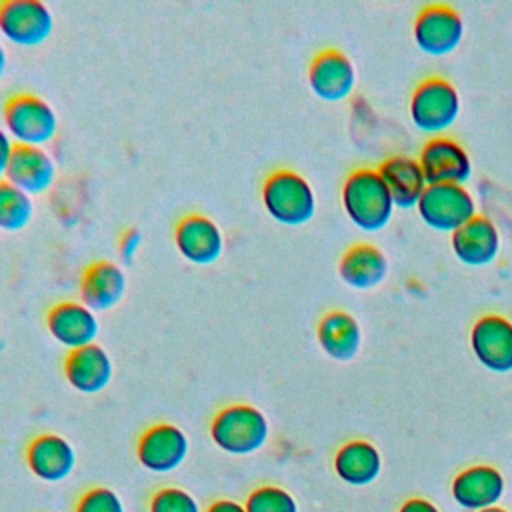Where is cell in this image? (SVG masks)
Here are the masks:
<instances>
[{
	"mask_svg": "<svg viewBox=\"0 0 512 512\" xmlns=\"http://www.w3.org/2000/svg\"><path fill=\"white\" fill-rule=\"evenodd\" d=\"M340 198L348 220L364 232L382 230L396 208L382 176L372 168L350 172L342 184Z\"/></svg>",
	"mask_w": 512,
	"mask_h": 512,
	"instance_id": "6da1fadb",
	"label": "cell"
},
{
	"mask_svg": "<svg viewBox=\"0 0 512 512\" xmlns=\"http://www.w3.org/2000/svg\"><path fill=\"white\" fill-rule=\"evenodd\" d=\"M260 198L268 216L284 226H302L316 214L314 188L290 168L272 170L262 182Z\"/></svg>",
	"mask_w": 512,
	"mask_h": 512,
	"instance_id": "7a4b0ae2",
	"label": "cell"
},
{
	"mask_svg": "<svg viewBox=\"0 0 512 512\" xmlns=\"http://www.w3.org/2000/svg\"><path fill=\"white\" fill-rule=\"evenodd\" d=\"M270 436L268 418L250 404H230L216 412L210 422V438L226 454L248 456L264 448Z\"/></svg>",
	"mask_w": 512,
	"mask_h": 512,
	"instance_id": "3957f363",
	"label": "cell"
},
{
	"mask_svg": "<svg viewBox=\"0 0 512 512\" xmlns=\"http://www.w3.org/2000/svg\"><path fill=\"white\" fill-rule=\"evenodd\" d=\"M4 126L16 144L40 146L50 142L58 132V116L54 108L32 92H16L2 106Z\"/></svg>",
	"mask_w": 512,
	"mask_h": 512,
	"instance_id": "277c9868",
	"label": "cell"
},
{
	"mask_svg": "<svg viewBox=\"0 0 512 512\" xmlns=\"http://www.w3.org/2000/svg\"><path fill=\"white\" fill-rule=\"evenodd\" d=\"M460 114L458 90L440 76L422 80L410 98V120L426 134L448 130Z\"/></svg>",
	"mask_w": 512,
	"mask_h": 512,
	"instance_id": "5b68a950",
	"label": "cell"
},
{
	"mask_svg": "<svg viewBox=\"0 0 512 512\" xmlns=\"http://www.w3.org/2000/svg\"><path fill=\"white\" fill-rule=\"evenodd\" d=\"M416 210L426 226L450 234L478 214L472 194L462 184L428 186L418 200Z\"/></svg>",
	"mask_w": 512,
	"mask_h": 512,
	"instance_id": "8992f818",
	"label": "cell"
},
{
	"mask_svg": "<svg viewBox=\"0 0 512 512\" xmlns=\"http://www.w3.org/2000/svg\"><path fill=\"white\" fill-rule=\"evenodd\" d=\"M54 28L50 8L40 0H0V32L8 42L24 48L48 40Z\"/></svg>",
	"mask_w": 512,
	"mask_h": 512,
	"instance_id": "52a82bcc",
	"label": "cell"
},
{
	"mask_svg": "<svg viewBox=\"0 0 512 512\" xmlns=\"http://www.w3.org/2000/svg\"><path fill=\"white\" fill-rule=\"evenodd\" d=\"M414 42L428 56L454 52L464 38V20L448 4H430L414 20Z\"/></svg>",
	"mask_w": 512,
	"mask_h": 512,
	"instance_id": "ba28073f",
	"label": "cell"
},
{
	"mask_svg": "<svg viewBox=\"0 0 512 512\" xmlns=\"http://www.w3.org/2000/svg\"><path fill=\"white\" fill-rule=\"evenodd\" d=\"M190 450L188 436L182 428L160 422L146 428L138 440V462L156 474H166L184 464Z\"/></svg>",
	"mask_w": 512,
	"mask_h": 512,
	"instance_id": "9c48e42d",
	"label": "cell"
},
{
	"mask_svg": "<svg viewBox=\"0 0 512 512\" xmlns=\"http://www.w3.org/2000/svg\"><path fill=\"white\" fill-rule=\"evenodd\" d=\"M470 348L490 372H512V320L500 314L480 316L470 330Z\"/></svg>",
	"mask_w": 512,
	"mask_h": 512,
	"instance_id": "30bf717a",
	"label": "cell"
},
{
	"mask_svg": "<svg viewBox=\"0 0 512 512\" xmlns=\"http://www.w3.org/2000/svg\"><path fill=\"white\" fill-rule=\"evenodd\" d=\"M418 164L428 186L462 184L472 176V162L462 144L452 138H430L418 156Z\"/></svg>",
	"mask_w": 512,
	"mask_h": 512,
	"instance_id": "8fae6325",
	"label": "cell"
},
{
	"mask_svg": "<svg viewBox=\"0 0 512 512\" xmlns=\"http://www.w3.org/2000/svg\"><path fill=\"white\" fill-rule=\"evenodd\" d=\"M174 244L180 256L192 264H214L224 252V236L220 226L198 212L182 216L174 226Z\"/></svg>",
	"mask_w": 512,
	"mask_h": 512,
	"instance_id": "7c38bea8",
	"label": "cell"
},
{
	"mask_svg": "<svg viewBox=\"0 0 512 512\" xmlns=\"http://www.w3.org/2000/svg\"><path fill=\"white\" fill-rule=\"evenodd\" d=\"M308 86L324 102L348 98L356 86L352 60L338 48L320 50L308 66Z\"/></svg>",
	"mask_w": 512,
	"mask_h": 512,
	"instance_id": "4fadbf2b",
	"label": "cell"
},
{
	"mask_svg": "<svg viewBox=\"0 0 512 512\" xmlns=\"http://www.w3.org/2000/svg\"><path fill=\"white\" fill-rule=\"evenodd\" d=\"M44 324L48 334L68 350L94 344L98 336L96 312L76 300L52 304L44 316Z\"/></svg>",
	"mask_w": 512,
	"mask_h": 512,
	"instance_id": "5bb4252c",
	"label": "cell"
},
{
	"mask_svg": "<svg viewBox=\"0 0 512 512\" xmlns=\"http://www.w3.org/2000/svg\"><path fill=\"white\" fill-rule=\"evenodd\" d=\"M126 292V274L112 260H96L88 264L78 282L80 302L92 312H106L114 308Z\"/></svg>",
	"mask_w": 512,
	"mask_h": 512,
	"instance_id": "9a60e30c",
	"label": "cell"
},
{
	"mask_svg": "<svg viewBox=\"0 0 512 512\" xmlns=\"http://www.w3.org/2000/svg\"><path fill=\"white\" fill-rule=\"evenodd\" d=\"M114 374L110 354L100 344H88L68 350L64 358V376L68 384L82 394L102 392Z\"/></svg>",
	"mask_w": 512,
	"mask_h": 512,
	"instance_id": "2e32d148",
	"label": "cell"
},
{
	"mask_svg": "<svg viewBox=\"0 0 512 512\" xmlns=\"http://www.w3.org/2000/svg\"><path fill=\"white\" fill-rule=\"evenodd\" d=\"M26 462L30 472L42 482H62L76 468V452L66 438L46 432L28 444Z\"/></svg>",
	"mask_w": 512,
	"mask_h": 512,
	"instance_id": "e0dca14e",
	"label": "cell"
},
{
	"mask_svg": "<svg viewBox=\"0 0 512 512\" xmlns=\"http://www.w3.org/2000/svg\"><path fill=\"white\" fill-rule=\"evenodd\" d=\"M4 178L28 196L42 194L56 180V164L40 146L14 144Z\"/></svg>",
	"mask_w": 512,
	"mask_h": 512,
	"instance_id": "ac0fdd59",
	"label": "cell"
},
{
	"mask_svg": "<svg viewBox=\"0 0 512 512\" xmlns=\"http://www.w3.org/2000/svg\"><path fill=\"white\" fill-rule=\"evenodd\" d=\"M450 246L462 264L486 266L494 262L500 252V234L490 218L476 214L470 222L452 232Z\"/></svg>",
	"mask_w": 512,
	"mask_h": 512,
	"instance_id": "d6986e66",
	"label": "cell"
},
{
	"mask_svg": "<svg viewBox=\"0 0 512 512\" xmlns=\"http://www.w3.org/2000/svg\"><path fill=\"white\" fill-rule=\"evenodd\" d=\"M504 492L502 474L486 464H478L460 472L452 482L454 500L466 510H484L496 506Z\"/></svg>",
	"mask_w": 512,
	"mask_h": 512,
	"instance_id": "ffe728a7",
	"label": "cell"
},
{
	"mask_svg": "<svg viewBox=\"0 0 512 512\" xmlns=\"http://www.w3.org/2000/svg\"><path fill=\"white\" fill-rule=\"evenodd\" d=\"M316 340L328 358L348 362L360 350L362 330L352 314L344 310H330L318 320Z\"/></svg>",
	"mask_w": 512,
	"mask_h": 512,
	"instance_id": "44dd1931",
	"label": "cell"
},
{
	"mask_svg": "<svg viewBox=\"0 0 512 512\" xmlns=\"http://www.w3.org/2000/svg\"><path fill=\"white\" fill-rule=\"evenodd\" d=\"M338 276L354 290H372L388 276V260L374 244H354L340 256Z\"/></svg>",
	"mask_w": 512,
	"mask_h": 512,
	"instance_id": "7402d4cb",
	"label": "cell"
},
{
	"mask_svg": "<svg viewBox=\"0 0 512 512\" xmlns=\"http://www.w3.org/2000/svg\"><path fill=\"white\" fill-rule=\"evenodd\" d=\"M378 174L382 176L394 206L402 210L416 208L418 200L428 188L422 168L412 156H390L380 164Z\"/></svg>",
	"mask_w": 512,
	"mask_h": 512,
	"instance_id": "603a6c76",
	"label": "cell"
},
{
	"mask_svg": "<svg viewBox=\"0 0 512 512\" xmlns=\"http://www.w3.org/2000/svg\"><path fill=\"white\" fill-rule=\"evenodd\" d=\"M334 470L346 484L366 486L378 478L382 470V458L374 444L352 440L338 448L334 456Z\"/></svg>",
	"mask_w": 512,
	"mask_h": 512,
	"instance_id": "cb8c5ba5",
	"label": "cell"
},
{
	"mask_svg": "<svg viewBox=\"0 0 512 512\" xmlns=\"http://www.w3.org/2000/svg\"><path fill=\"white\" fill-rule=\"evenodd\" d=\"M32 212V198L6 178H0V228L8 232L22 230L30 224Z\"/></svg>",
	"mask_w": 512,
	"mask_h": 512,
	"instance_id": "d4e9b609",
	"label": "cell"
},
{
	"mask_svg": "<svg viewBox=\"0 0 512 512\" xmlns=\"http://www.w3.org/2000/svg\"><path fill=\"white\" fill-rule=\"evenodd\" d=\"M246 512H298L294 496L280 486H260L244 502Z\"/></svg>",
	"mask_w": 512,
	"mask_h": 512,
	"instance_id": "484cf974",
	"label": "cell"
},
{
	"mask_svg": "<svg viewBox=\"0 0 512 512\" xmlns=\"http://www.w3.org/2000/svg\"><path fill=\"white\" fill-rule=\"evenodd\" d=\"M150 512H202L198 500L182 488H162L150 500Z\"/></svg>",
	"mask_w": 512,
	"mask_h": 512,
	"instance_id": "4316f807",
	"label": "cell"
},
{
	"mask_svg": "<svg viewBox=\"0 0 512 512\" xmlns=\"http://www.w3.org/2000/svg\"><path fill=\"white\" fill-rule=\"evenodd\" d=\"M76 512H126V508L114 490L92 488L80 498Z\"/></svg>",
	"mask_w": 512,
	"mask_h": 512,
	"instance_id": "83f0119b",
	"label": "cell"
},
{
	"mask_svg": "<svg viewBox=\"0 0 512 512\" xmlns=\"http://www.w3.org/2000/svg\"><path fill=\"white\" fill-rule=\"evenodd\" d=\"M140 244H142V234H140L136 228H126V230L120 234L116 248H118V254L122 256V260L130 264V262L134 260V256H136Z\"/></svg>",
	"mask_w": 512,
	"mask_h": 512,
	"instance_id": "f1b7e54d",
	"label": "cell"
},
{
	"mask_svg": "<svg viewBox=\"0 0 512 512\" xmlns=\"http://www.w3.org/2000/svg\"><path fill=\"white\" fill-rule=\"evenodd\" d=\"M14 150V142L4 128H0V178L6 176V168Z\"/></svg>",
	"mask_w": 512,
	"mask_h": 512,
	"instance_id": "f546056e",
	"label": "cell"
},
{
	"mask_svg": "<svg viewBox=\"0 0 512 512\" xmlns=\"http://www.w3.org/2000/svg\"><path fill=\"white\" fill-rule=\"evenodd\" d=\"M400 512H440L432 502L422 500V498H412L402 504Z\"/></svg>",
	"mask_w": 512,
	"mask_h": 512,
	"instance_id": "4dcf8cb0",
	"label": "cell"
},
{
	"mask_svg": "<svg viewBox=\"0 0 512 512\" xmlns=\"http://www.w3.org/2000/svg\"><path fill=\"white\" fill-rule=\"evenodd\" d=\"M206 512H246L244 504L236 502V500H216L210 504V508Z\"/></svg>",
	"mask_w": 512,
	"mask_h": 512,
	"instance_id": "1f68e13d",
	"label": "cell"
},
{
	"mask_svg": "<svg viewBox=\"0 0 512 512\" xmlns=\"http://www.w3.org/2000/svg\"><path fill=\"white\" fill-rule=\"evenodd\" d=\"M6 64H8V58H6V50H4V46L0 44V78H2L4 70H6Z\"/></svg>",
	"mask_w": 512,
	"mask_h": 512,
	"instance_id": "d6a6232c",
	"label": "cell"
},
{
	"mask_svg": "<svg viewBox=\"0 0 512 512\" xmlns=\"http://www.w3.org/2000/svg\"><path fill=\"white\" fill-rule=\"evenodd\" d=\"M480 512H506L504 508H498V506H490V508H484V510H480Z\"/></svg>",
	"mask_w": 512,
	"mask_h": 512,
	"instance_id": "836d02e7",
	"label": "cell"
}]
</instances>
